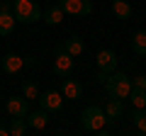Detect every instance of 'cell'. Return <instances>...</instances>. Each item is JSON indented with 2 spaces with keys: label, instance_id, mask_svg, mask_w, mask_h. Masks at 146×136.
<instances>
[{
  "label": "cell",
  "instance_id": "19",
  "mask_svg": "<svg viewBox=\"0 0 146 136\" xmlns=\"http://www.w3.org/2000/svg\"><path fill=\"white\" fill-rule=\"evenodd\" d=\"M10 134L12 136H25L27 134V119L25 117H15L10 121Z\"/></svg>",
  "mask_w": 146,
  "mask_h": 136
},
{
  "label": "cell",
  "instance_id": "4",
  "mask_svg": "<svg viewBox=\"0 0 146 136\" xmlns=\"http://www.w3.org/2000/svg\"><path fill=\"white\" fill-rule=\"evenodd\" d=\"M54 71H56L58 78H68L73 71V56L66 51V46L63 44H58L56 46V61H54Z\"/></svg>",
  "mask_w": 146,
  "mask_h": 136
},
{
  "label": "cell",
  "instance_id": "8",
  "mask_svg": "<svg viewBox=\"0 0 146 136\" xmlns=\"http://www.w3.org/2000/svg\"><path fill=\"white\" fill-rule=\"evenodd\" d=\"M5 110H7V114L10 117H27V112H29V100L22 95V97H7V102H5Z\"/></svg>",
  "mask_w": 146,
  "mask_h": 136
},
{
  "label": "cell",
  "instance_id": "6",
  "mask_svg": "<svg viewBox=\"0 0 146 136\" xmlns=\"http://www.w3.org/2000/svg\"><path fill=\"white\" fill-rule=\"evenodd\" d=\"M61 3V10L63 12H68V15H76V17H80V15H90L93 12V3L90 0H58Z\"/></svg>",
  "mask_w": 146,
  "mask_h": 136
},
{
  "label": "cell",
  "instance_id": "1",
  "mask_svg": "<svg viewBox=\"0 0 146 136\" xmlns=\"http://www.w3.org/2000/svg\"><path fill=\"white\" fill-rule=\"evenodd\" d=\"M12 12H15V20L25 22V24L42 20V7L36 5L34 0H15L12 3Z\"/></svg>",
  "mask_w": 146,
  "mask_h": 136
},
{
  "label": "cell",
  "instance_id": "17",
  "mask_svg": "<svg viewBox=\"0 0 146 136\" xmlns=\"http://www.w3.org/2000/svg\"><path fill=\"white\" fill-rule=\"evenodd\" d=\"M112 12H115V17H119V20H129L131 17V5L127 0H112Z\"/></svg>",
  "mask_w": 146,
  "mask_h": 136
},
{
  "label": "cell",
  "instance_id": "21",
  "mask_svg": "<svg viewBox=\"0 0 146 136\" xmlns=\"http://www.w3.org/2000/svg\"><path fill=\"white\" fill-rule=\"evenodd\" d=\"M129 100L134 107H146V90L141 88H131L129 90Z\"/></svg>",
  "mask_w": 146,
  "mask_h": 136
},
{
  "label": "cell",
  "instance_id": "5",
  "mask_svg": "<svg viewBox=\"0 0 146 136\" xmlns=\"http://www.w3.org/2000/svg\"><path fill=\"white\" fill-rule=\"evenodd\" d=\"M17 20H15V12H12L10 3H0V37H7L12 34Z\"/></svg>",
  "mask_w": 146,
  "mask_h": 136
},
{
  "label": "cell",
  "instance_id": "11",
  "mask_svg": "<svg viewBox=\"0 0 146 136\" xmlns=\"http://www.w3.org/2000/svg\"><path fill=\"white\" fill-rule=\"evenodd\" d=\"M122 112H124V102L117 97H110L107 105H105V114H107V121H115L122 117Z\"/></svg>",
  "mask_w": 146,
  "mask_h": 136
},
{
  "label": "cell",
  "instance_id": "18",
  "mask_svg": "<svg viewBox=\"0 0 146 136\" xmlns=\"http://www.w3.org/2000/svg\"><path fill=\"white\" fill-rule=\"evenodd\" d=\"M131 121H134V126L139 129V134L146 136V110H144V107H136V110H134Z\"/></svg>",
  "mask_w": 146,
  "mask_h": 136
},
{
  "label": "cell",
  "instance_id": "23",
  "mask_svg": "<svg viewBox=\"0 0 146 136\" xmlns=\"http://www.w3.org/2000/svg\"><path fill=\"white\" fill-rule=\"evenodd\" d=\"M10 134V126H5V124H0V136H7Z\"/></svg>",
  "mask_w": 146,
  "mask_h": 136
},
{
  "label": "cell",
  "instance_id": "3",
  "mask_svg": "<svg viewBox=\"0 0 146 136\" xmlns=\"http://www.w3.org/2000/svg\"><path fill=\"white\" fill-rule=\"evenodd\" d=\"M80 124H83L85 131H100L107 124V114H105V110H100L98 105H90V107H85L83 114H80Z\"/></svg>",
  "mask_w": 146,
  "mask_h": 136
},
{
  "label": "cell",
  "instance_id": "20",
  "mask_svg": "<svg viewBox=\"0 0 146 136\" xmlns=\"http://www.w3.org/2000/svg\"><path fill=\"white\" fill-rule=\"evenodd\" d=\"M22 95H25L27 100H36L39 97V85H36L34 80H22Z\"/></svg>",
  "mask_w": 146,
  "mask_h": 136
},
{
  "label": "cell",
  "instance_id": "22",
  "mask_svg": "<svg viewBox=\"0 0 146 136\" xmlns=\"http://www.w3.org/2000/svg\"><path fill=\"white\" fill-rule=\"evenodd\" d=\"M131 88H141V90H146V75H136V78L131 80Z\"/></svg>",
  "mask_w": 146,
  "mask_h": 136
},
{
  "label": "cell",
  "instance_id": "7",
  "mask_svg": "<svg viewBox=\"0 0 146 136\" xmlns=\"http://www.w3.org/2000/svg\"><path fill=\"white\" fill-rule=\"evenodd\" d=\"M36 100H39L42 110H46V112H56V110H61V105H63V95L56 92V90H44V92H39Z\"/></svg>",
  "mask_w": 146,
  "mask_h": 136
},
{
  "label": "cell",
  "instance_id": "24",
  "mask_svg": "<svg viewBox=\"0 0 146 136\" xmlns=\"http://www.w3.org/2000/svg\"><path fill=\"white\" fill-rule=\"evenodd\" d=\"M107 75H110V73H105V71H100V73H98V80H100V83H105V80H107Z\"/></svg>",
  "mask_w": 146,
  "mask_h": 136
},
{
  "label": "cell",
  "instance_id": "15",
  "mask_svg": "<svg viewBox=\"0 0 146 136\" xmlns=\"http://www.w3.org/2000/svg\"><path fill=\"white\" fill-rule=\"evenodd\" d=\"M131 49L136 56H146V29H139L131 37Z\"/></svg>",
  "mask_w": 146,
  "mask_h": 136
},
{
  "label": "cell",
  "instance_id": "13",
  "mask_svg": "<svg viewBox=\"0 0 146 136\" xmlns=\"http://www.w3.org/2000/svg\"><path fill=\"white\" fill-rule=\"evenodd\" d=\"M49 121L46 117V110H36V112H27V126H32V129H44Z\"/></svg>",
  "mask_w": 146,
  "mask_h": 136
},
{
  "label": "cell",
  "instance_id": "16",
  "mask_svg": "<svg viewBox=\"0 0 146 136\" xmlns=\"http://www.w3.org/2000/svg\"><path fill=\"white\" fill-rule=\"evenodd\" d=\"M63 46H66V51L76 58V56H80V53H83L85 44H83V39H80V37H76V34H73V37H68V42H63Z\"/></svg>",
  "mask_w": 146,
  "mask_h": 136
},
{
  "label": "cell",
  "instance_id": "10",
  "mask_svg": "<svg viewBox=\"0 0 146 136\" xmlns=\"http://www.w3.org/2000/svg\"><path fill=\"white\" fill-rule=\"evenodd\" d=\"M0 66H3V71H5V73H17V71L25 66V58L17 56V53H5V56H3V61H0Z\"/></svg>",
  "mask_w": 146,
  "mask_h": 136
},
{
  "label": "cell",
  "instance_id": "12",
  "mask_svg": "<svg viewBox=\"0 0 146 136\" xmlns=\"http://www.w3.org/2000/svg\"><path fill=\"white\" fill-rule=\"evenodd\" d=\"M42 20L46 22V24H61L63 22V10L58 5H49V7H44Z\"/></svg>",
  "mask_w": 146,
  "mask_h": 136
},
{
  "label": "cell",
  "instance_id": "14",
  "mask_svg": "<svg viewBox=\"0 0 146 136\" xmlns=\"http://www.w3.org/2000/svg\"><path fill=\"white\" fill-rule=\"evenodd\" d=\"M80 95H83V85H80L78 80H68V78H63V97H68V100H78Z\"/></svg>",
  "mask_w": 146,
  "mask_h": 136
},
{
  "label": "cell",
  "instance_id": "2",
  "mask_svg": "<svg viewBox=\"0 0 146 136\" xmlns=\"http://www.w3.org/2000/svg\"><path fill=\"white\" fill-rule=\"evenodd\" d=\"M105 88H107L110 97L127 100L129 97V90H131V78H127L124 73H110L107 80H105Z\"/></svg>",
  "mask_w": 146,
  "mask_h": 136
},
{
  "label": "cell",
  "instance_id": "9",
  "mask_svg": "<svg viewBox=\"0 0 146 136\" xmlns=\"http://www.w3.org/2000/svg\"><path fill=\"white\" fill-rule=\"evenodd\" d=\"M98 66L105 73H115L117 71V53L112 51V49H102V51L98 53Z\"/></svg>",
  "mask_w": 146,
  "mask_h": 136
}]
</instances>
